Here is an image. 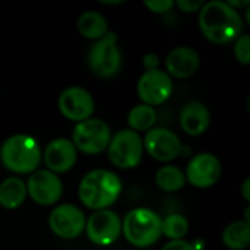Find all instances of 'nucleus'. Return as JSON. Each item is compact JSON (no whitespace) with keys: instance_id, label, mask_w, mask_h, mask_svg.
Returning a JSON list of instances; mask_svg holds the SVG:
<instances>
[{"instance_id":"28","label":"nucleus","mask_w":250,"mask_h":250,"mask_svg":"<svg viewBox=\"0 0 250 250\" xmlns=\"http://www.w3.org/2000/svg\"><path fill=\"white\" fill-rule=\"evenodd\" d=\"M142 64L146 70H155L158 69V64H160V57L155 54V53H148L144 56L142 59Z\"/></svg>"},{"instance_id":"8","label":"nucleus","mask_w":250,"mask_h":250,"mask_svg":"<svg viewBox=\"0 0 250 250\" xmlns=\"http://www.w3.org/2000/svg\"><path fill=\"white\" fill-rule=\"evenodd\" d=\"M138 95L142 100V104L146 105H160L166 103L173 92L171 76L161 69L146 70L138 81Z\"/></svg>"},{"instance_id":"24","label":"nucleus","mask_w":250,"mask_h":250,"mask_svg":"<svg viewBox=\"0 0 250 250\" xmlns=\"http://www.w3.org/2000/svg\"><path fill=\"white\" fill-rule=\"evenodd\" d=\"M234 56L243 64H249L250 63V37L248 34H243V35L236 38Z\"/></svg>"},{"instance_id":"18","label":"nucleus","mask_w":250,"mask_h":250,"mask_svg":"<svg viewBox=\"0 0 250 250\" xmlns=\"http://www.w3.org/2000/svg\"><path fill=\"white\" fill-rule=\"evenodd\" d=\"M26 199V185L19 177H7L0 183V205L16 209Z\"/></svg>"},{"instance_id":"14","label":"nucleus","mask_w":250,"mask_h":250,"mask_svg":"<svg viewBox=\"0 0 250 250\" xmlns=\"http://www.w3.org/2000/svg\"><path fill=\"white\" fill-rule=\"evenodd\" d=\"M186 180L199 189H207L214 186L221 176V163L220 160L209 152H201L195 155L186 170Z\"/></svg>"},{"instance_id":"27","label":"nucleus","mask_w":250,"mask_h":250,"mask_svg":"<svg viewBox=\"0 0 250 250\" xmlns=\"http://www.w3.org/2000/svg\"><path fill=\"white\" fill-rule=\"evenodd\" d=\"M161 250H195V246L186 240H171Z\"/></svg>"},{"instance_id":"16","label":"nucleus","mask_w":250,"mask_h":250,"mask_svg":"<svg viewBox=\"0 0 250 250\" xmlns=\"http://www.w3.org/2000/svg\"><path fill=\"white\" fill-rule=\"evenodd\" d=\"M199 63L201 59L198 51L188 45H180L173 48L166 57L167 73L179 79H186L192 76L198 70Z\"/></svg>"},{"instance_id":"19","label":"nucleus","mask_w":250,"mask_h":250,"mask_svg":"<svg viewBox=\"0 0 250 250\" xmlns=\"http://www.w3.org/2000/svg\"><path fill=\"white\" fill-rule=\"evenodd\" d=\"M78 31L82 37L97 41L108 32V22L101 13L88 10L78 18Z\"/></svg>"},{"instance_id":"17","label":"nucleus","mask_w":250,"mask_h":250,"mask_svg":"<svg viewBox=\"0 0 250 250\" xmlns=\"http://www.w3.org/2000/svg\"><path fill=\"white\" fill-rule=\"evenodd\" d=\"M211 114L205 104L199 101L188 103L180 111V126L190 136H199L209 127Z\"/></svg>"},{"instance_id":"30","label":"nucleus","mask_w":250,"mask_h":250,"mask_svg":"<svg viewBox=\"0 0 250 250\" xmlns=\"http://www.w3.org/2000/svg\"><path fill=\"white\" fill-rule=\"evenodd\" d=\"M242 192H243V196H245V199H246V201H250V179L249 177L245 180V183H243V186H242Z\"/></svg>"},{"instance_id":"15","label":"nucleus","mask_w":250,"mask_h":250,"mask_svg":"<svg viewBox=\"0 0 250 250\" xmlns=\"http://www.w3.org/2000/svg\"><path fill=\"white\" fill-rule=\"evenodd\" d=\"M78 160V151L73 142L67 138L53 139L44 151V163L53 173L69 171Z\"/></svg>"},{"instance_id":"22","label":"nucleus","mask_w":250,"mask_h":250,"mask_svg":"<svg viewBox=\"0 0 250 250\" xmlns=\"http://www.w3.org/2000/svg\"><path fill=\"white\" fill-rule=\"evenodd\" d=\"M155 183L164 192H177L185 188L186 176L176 166H164L157 171Z\"/></svg>"},{"instance_id":"5","label":"nucleus","mask_w":250,"mask_h":250,"mask_svg":"<svg viewBox=\"0 0 250 250\" xmlns=\"http://www.w3.org/2000/svg\"><path fill=\"white\" fill-rule=\"evenodd\" d=\"M88 66L95 76L103 79L113 78L119 73L122 67V51L114 32H107L89 47Z\"/></svg>"},{"instance_id":"25","label":"nucleus","mask_w":250,"mask_h":250,"mask_svg":"<svg viewBox=\"0 0 250 250\" xmlns=\"http://www.w3.org/2000/svg\"><path fill=\"white\" fill-rule=\"evenodd\" d=\"M144 4L154 13H166L174 7V0H146Z\"/></svg>"},{"instance_id":"9","label":"nucleus","mask_w":250,"mask_h":250,"mask_svg":"<svg viewBox=\"0 0 250 250\" xmlns=\"http://www.w3.org/2000/svg\"><path fill=\"white\" fill-rule=\"evenodd\" d=\"M88 239L98 246L113 245L122 234V220L110 209L95 211L85 224Z\"/></svg>"},{"instance_id":"26","label":"nucleus","mask_w":250,"mask_h":250,"mask_svg":"<svg viewBox=\"0 0 250 250\" xmlns=\"http://www.w3.org/2000/svg\"><path fill=\"white\" fill-rule=\"evenodd\" d=\"M174 6H177L185 13H192V12L201 10V7L204 6V1H198V0H179V1H174Z\"/></svg>"},{"instance_id":"1","label":"nucleus","mask_w":250,"mask_h":250,"mask_svg":"<svg viewBox=\"0 0 250 250\" xmlns=\"http://www.w3.org/2000/svg\"><path fill=\"white\" fill-rule=\"evenodd\" d=\"M199 28L209 41L226 44L242 34L243 21L240 13L227 1L211 0L204 3L199 10Z\"/></svg>"},{"instance_id":"2","label":"nucleus","mask_w":250,"mask_h":250,"mask_svg":"<svg viewBox=\"0 0 250 250\" xmlns=\"http://www.w3.org/2000/svg\"><path fill=\"white\" fill-rule=\"evenodd\" d=\"M122 193L120 177L105 168H97L86 173L78 188L81 202L94 211L107 209Z\"/></svg>"},{"instance_id":"12","label":"nucleus","mask_w":250,"mask_h":250,"mask_svg":"<svg viewBox=\"0 0 250 250\" xmlns=\"http://www.w3.org/2000/svg\"><path fill=\"white\" fill-rule=\"evenodd\" d=\"M26 193L35 204L48 207L62 198L63 183L60 177L50 170H35L28 179Z\"/></svg>"},{"instance_id":"29","label":"nucleus","mask_w":250,"mask_h":250,"mask_svg":"<svg viewBox=\"0 0 250 250\" xmlns=\"http://www.w3.org/2000/svg\"><path fill=\"white\" fill-rule=\"evenodd\" d=\"M227 4H229V6H231L233 9H236V10H237V7H246V6H249L250 1L249 0H242V1L230 0V1H227Z\"/></svg>"},{"instance_id":"6","label":"nucleus","mask_w":250,"mask_h":250,"mask_svg":"<svg viewBox=\"0 0 250 250\" xmlns=\"http://www.w3.org/2000/svg\"><path fill=\"white\" fill-rule=\"evenodd\" d=\"M111 141V129L101 119H88L81 123H76L72 142L76 151H81L86 155H97L107 149Z\"/></svg>"},{"instance_id":"3","label":"nucleus","mask_w":250,"mask_h":250,"mask_svg":"<svg viewBox=\"0 0 250 250\" xmlns=\"http://www.w3.org/2000/svg\"><path fill=\"white\" fill-rule=\"evenodd\" d=\"M0 160L1 164L12 173H34L41 161L40 144L29 135H12L0 148Z\"/></svg>"},{"instance_id":"23","label":"nucleus","mask_w":250,"mask_h":250,"mask_svg":"<svg viewBox=\"0 0 250 250\" xmlns=\"http://www.w3.org/2000/svg\"><path fill=\"white\" fill-rule=\"evenodd\" d=\"M161 231L171 240H183L189 231V221L182 214H170L163 220Z\"/></svg>"},{"instance_id":"4","label":"nucleus","mask_w":250,"mask_h":250,"mask_svg":"<svg viewBox=\"0 0 250 250\" xmlns=\"http://www.w3.org/2000/svg\"><path fill=\"white\" fill-rule=\"evenodd\" d=\"M163 218L149 208H135L125 217L122 231L126 240L136 248H149L160 240Z\"/></svg>"},{"instance_id":"7","label":"nucleus","mask_w":250,"mask_h":250,"mask_svg":"<svg viewBox=\"0 0 250 250\" xmlns=\"http://www.w3.org/2000/svg\"><path fill=\"white\" fill-rule=\"evenodd\" d=\"M108 158L119 168H133L136 167L144 155V142L139 133L123 129L117 132L108 146Z\"/></svg>"},{"instance_id":"10","label":"nucleus","mask_w":250,"mask_h":250,"mask_svg":"<svg viewBox=\"0 0 250 250\" xmlns=\"http://www.w3.org/2000/svg\"><path fill=\"white\" fill-rule=\"evenodd\" d=\"M48 224L51 231L57 237L76 239L83 233L86 218L81 208L72 204H63L51 211L48 217Z\"/></svg>"},{"instance_id":"20","label":"nucleus","mask_w":250,"mask_h":250,"mask_svg":"<svg viewBox=\"0 0 250 250\" xmlns=\"http://www.w3.org/2000/svg\"><path fill=\"white\" fill-rule=\"evenodd\" d=\"M223 243L233 250H243L250 243V224L245 220L229 224L223 231Z\"/></svg>"},{"instance_id":"13","label":"nucleus","mask_w":250,"mask_h":250,"mask_svg":"<svg viewBox=\"0 0 250 250\" xmlns=\"http://www.w3.org/2000/svg\"><path fill=\"white\" fill-rule=\"evenodd\" d=\"M146 152L157 161L168 163L179 157L182 152L180 138L170 129L152 127L146 132L145 139H142Z\"/></svg>"},{"instance_id":"11","label":"nucleus","mask_w":250,"mask_h":250,"mask_svg":"<svg viewBox=\"0 0 250 250\" xmlns=\"http://www.w3.org/2000/svg\"><path fill=\"white\" fill-rule=\"evenodd\" d=\"M57 105L63 117L76 123L91 119L95 108L92 95L81 86H69L63 89L59 95Z\"/></svg>"},{"instance_id":"21","label":"nucleus","mask_w":250,"mask_h":250,"mask_svg":"<svg viewBox=\"0 0 250 250\" xmlns=\"http://www.w3.org/2000/svg\"><path fill=\"white\" fill-rule=\"evenodd\" d=\"M157 122V111L154 107L146 104L135 105L127 114V125L133 132H148Z\"/></svg>"}]
</instances>
